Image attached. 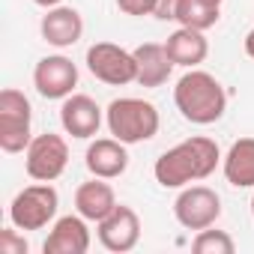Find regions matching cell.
<instances>
[{"label": "cell", "instance_id": "obj_6", "mask_svg": "<svg viewBox=\"0 0 254 254\" xmlns=\"http://www.w3.org/2000/svg\"><path fill=\"white\" fill-rule=\"evenodd\" d=\"M84 63L90 75L108 87H126L138 81V63L135 51H126L114 42H93L84 54Z\"/></svg>", "mask_w": 254, "mask_h": 254}, {"label": "cell", "instance_id": "obj_14", "mask_svg": "<svg viewBox=\"0 0 254 254\" xmlns=\"http://www.w3.org/2000/svg\"><path fill=\"white\" fill-rule=\"evenodd\" d=\"M39 33L54 48H72L84 36V18L75 6H51L39 21Z\"/></svg>", "mask_w": 254, "mask_h": 254}, {"label": "cell", "instance_id": "obj_10", "mask_svg": "<svg viewBox=\"0 0 254 254\" xmlns=\"http://www.w3.org/2000/svg\"><path fill=\"white\" fill-rule=\"evenodd\" d=\"M33 87L42 99H66L78 87V66L66 54H48L33 69Z\"/></svg>", "mask_w": 254, "mask_h": 254}, {"label": "cell", "instance_id": "obj_5", "mask_svg": "<svg viewBox=\"0 0 254 254\" xmlns=\"http://www.w3.org/2000/svg\"><path fill=\"white\" fill-rule=\"evenodd\" d=\"M60 194L51 183H33L21 189L9 203V221L18 230H42L57 218Z\"/></svg>", "mask_w": 254, "mask_h": 254}, {"label": "cell", "instance_id": "obj_9", "mask_svg": "<svg viewBox=\"0 0 254 254\" xmlns=\"http://www.w3.org/2000/svg\"><path fill=\"white\" fill-rule=\"evenodd\" d=\"M96 236H99L102 248H108L114 254H126L141 242V218L132 206L117 203L102 221H96Z\"/></svg>", "mask_w": 254, "mask_h": 254}, {"label": "cell", "instance_id": "obj_26", "mask_svg": "<svg viewBox=\"0 0 254 254\" xmlns=\"http://www.w3.org/2000/svg\"><path fill=\"white\" fill-rule=\"evenodd\" d=\"M203 3H209V6H221L224 0H203Z\"/></svg>", "mask_w": 254, "mask_h": 254}, {"label": "cell", "instance_id": "obj_18", "mask_svg": "<svg viewBox=\"0 0 254 254\" xmlns=\"http://www.w3.org/2000/svg\"><path fill=\"white\" fill-rule=\"evenodd\" d=\"M224 180L233 189H254V138H239L221 156Z\"/></svg>", "mask_w": 254, "mask_h": 254}, {"label": "cell", "instance_id": "obj_7", "mask_svg": "<svg viewBox=\"0 0 254 254\" xmlns=\"http://www.w3.org/2000/svg\"><path fill=\"white\" fill-rule=\"evenodd\" d=\"M69 165V144L63 135L42 132L24 150V171L33 183H54Z\"/></svg>", "mask_w": 254, "mask_h": 254}, {"label": "cell", "instance_id": "obj_22", "mask_svg": "<svg viewBox=\"0 0 254 254\" xmlns=\"http://www.w3.org/2000/svg\"><path fill=\"white\" fill-rule=\"evenodd\" d=\"M117 9L123 15H132V18H141V15H153V6L156 0H114Z\"/></svg>", "mask_w": 254, "mask_h": 254}, {"label": "cell", "instance_id": "obj_24", "mask_svg": "<svg viewBox=\"0 0 254 254\" xmlns=\"http://www.w3.org/2000/svg\"><path fill=\"white\" fill-rule=\"evenodd\" d=\"M245 54H248V57L254 60V27H251L248 33H245Z\"/></svg>", "mask_w": 254, "mask_h": 254}, {"label": "cell", "instance_id": "obj_12", "mask_svg": "<svg viewBox=\"0 0 254 254\" xmlns=\"http://www.w3.org/2000/svg\"><path fill=\"white\" fill-rule=\"evenodd\" d=\"M84 165L93 177L117 180L129 171V144L117 141L114 135L111 138H96V141H90V147L84 153Z\"/></svg>", "mask_w": 254, "mask_h": 254}, {"label": "cell", "instance_id": "obj_17", "mask_svg": "<svg viewBox=\"0 0 254 254\" xmlns=\"http://www.w3.org/2000/svg\"><path fill=\"white\" fill-rule=\"evenodd\" d=\"M135 63H138V81H135V84L150 87V90L168 84V78H171V72H174V60L168 57L165 42H162V45H159V42H144V45H138V48H135Z\"/></svg>", "mask_w": 254, "mask_h": 254}, {"label": "cell", "instance_id": "obj_15", "mask_svg": "<svg viewBox=\"0 0 254 254\" xmlns=\"http://www.w3.org/2000/svg\"><path fill=\"white\" fill-rule=\"evenodd\" d=\"M165 51L174 60V66L183 69H197L206 57H209V42L203 36V30L194 27H177L168 39H165Z\"/></svg>", "mask_w": 254, "mask_h": 254}, {"label": "cell", "instance_id": "obj_11", "mask_svg": "<svg viewBox=\"0 0 254 254\" xmlns=\"http://www.w3.org/2000/svg\"><path fill=\"white\" fill-rule=\"evenodd\" d=\"M102 123H105V111L96 105V99H90L84 93H72V96L63 99L60 126H63L66 135H72L78 141H90V138L99 135Z\"/></svg>", "mask_w": 254, "mask_h": 254}, {"label": "cell", "instance_id": "obj_13", "mask_svg": "<svg viewBox=\"0 0 254 254\" xmlns=\"http://www.w3.org/2000/svg\"><path fill=\"white\" fill-rule=\"evenodd\" d=\"M90 227H87V218L84 215H63L54 221L48 239L42 242V251L45 254H87L90 251Z\"/></svg>", "mask_w": 254, "mask_h": 254}, {"label": "cell", "instance_id": "obj_25", "mask_svg": "<svg viewBox=\"0 0 254 254\" xmlns=\"http://www.w3.org/2000/svg\"><path fill=\"white\" fill-rule=\"evenodd\" d=\"M33 3H36V6H42V9H51V6H60L63 0H33Z\"/></svg>", "mask_w": 254, "mask_h": 254}, {"label": "cell", "instance_id": "obj_19", "mask_svg": "<svg viewBox=\"0 0 254 254\" xmlns=\"http://www.w3.org/2000/svg\"><path fill=\"white\" fill-rule=\"evenodd\" d=\"M221 18V6H209L203 0H183L180 12H177V24L180 27H194V30H209L215 27Z\"/></svg>", "mask_w": 254, "mask_h": 254}, {"label": "cell", "instance_id": "obj_16", "mask_svg": "<svg viewBox=\"0 0 254 254\" xmlns=\"http://www.w3.org/2000/svg\"><path fill=\"white\" fill-rule=\"evenodd\" d=\"M114 206H117V194L111 183L102 177H93L75 189V212L84 215L87 221H102Z\"/></svg>", "mask_w": 254, "mask_h": 254}, {"label": "cell", "instance_id": "obj_1", "mask_svg": "<svg viewBox=\"0 0 254 254\" xmlns=\"http://www.w3.org/2000/svg\"><path fill=\"white\" fill-rule=\"evenodd\" d=\"M218 165H221L218 144L206 135H191L156 159L153 177L162 189H186L191 183L212 177Z\"/></svg>", "mask_w": 254, "mask_h": 254}, {"label": "cell", "instance_id": "obj_21", "mask_svg": "<svg viewBox=\"0 0 254 254\" xmlns=\"http://www.w3.org/2000/svg\"><path fill=\"white\" fill-rule=\"evenodd\" d=\"M27 239L18 233V227H6V230H0V254H27Z\"/></svg>", "mask_w": 254, "mask_h": 254}, {"label": "cell", "instance_id": "obj_3", "mask_svg": "<svg viewBox=\"0 0 254 254\" xmlns=\"http://www.w3.org/2000/svg\"><path fill=\"white\" fill-rule=\"evenodd\" d=\"M105 126L117 141L132 147V144L153 141L159 135L162 117H159V108L153 102H147V99L120 96L105 108Z\"/></svg>", "mask_w": 254, "mask_h": 254}, {"label": "cell", "instance_id": "obj_23", "mask_svg": "<svg viewBox=\"0 0 254 254\" xmlns=\"http://www.w3.org/2000/svg\"><path fill=\"white\" fill-rule=\"evenodd\" d=\"M180 3H183V0H156V6H153V15H156L159 21H177Z\"/></svg>", "mask_w": 254, "mask_h": 254}, {"label": "cell", "instance_id": "obj_4", "mask_svg": "<svg viewBox=\"0 0 254 254\" xmlns=\"http://www.w3.org/2000/svg\"><path fill=\"white\" fill-rule=\"evenodd\" d=\"M30 123H33L30 99L15 87L0 90V150L9 156L24 153L33 141Z\"/></svg>", "mask_w": 254, "mask_h": 254}, {"label": "cell", "instance_id": "obj_2", "mask_svg": "<svg viewBox=\"0 0 254 254\" xmlns=\"http://www.w3.org/2000/svg\"><path fill=\"white\" fill-rule=\"evenodd\" d=\"M174 105L186 123L212 126L227 111V90L215 75L203 69H186V75L174 87Z\"/></svg>", "mask_w": 254, "mask_h": 254}, {"label": "cell", "instance_id": "obj_20", "mask_svg": "<svg viewBox=\"0 0 254 254\" xmlns=\"http://www.w3.org/2000/svg\"><path fill=\"white\" fill-rule=\"evenodd\" d=\"M191 251L194 254H233L236 251V242L227 230H197V236L191 239Z\"/></svg>", "mask_w": 254, "mask_h": 254}, {"label": "cell", "instance_id": "obj_27", "mask_svg": "<svg viewBox=\"0 0 254 254\" xmlns=\"http://www.w3.org/2000/svg\"><path fill=\"white\" fill-rule=\"evenodd\" d=\"M251 215H254V194H251Z\"/></svg>", "mask_w": 254, "mask_h": 254}, {"label": "cell", "instance_id": "obj_8", "mask_svg": "<svg viewBox=\"0 0 254 254\" xmlns=\"http://www.w3.org/2000/svg\"><path fill=\"white\" fill-rule=\"evenodd\" d=\"M174 218L186 230H206L215 227L221 218V197L209 186H186L174 200Z\"/></svg>", "mask_w": 254, "mask_h": 254}]
</instances>
